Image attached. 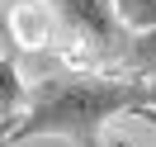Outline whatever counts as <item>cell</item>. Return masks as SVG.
I'll use <instances>...</instances> for the list:
<instances>
[{
  "label": "cell",
  "mask_w": 156,
  "mask_h": 147,
  "mask_svg": "<svg viewBox=\"0 0 156 147\" xmlns=\"http://www.w3.org/2000/svg\"><path fill=\"white\" fill-rule=\"evenodd\" d=\"M156 109V81L133 76H85V71H71V76H48L29 90V109L14 123L10 147L29 142V138H71L76 147H95L99 128L118 114H147Z\"/></svg>",
  "instance_id": "obj_1"
},
{
  "label": "cell",
  "mask_w": 156,
  "mask_h": 147,
  "mask_svg": "<svg viewBox=\"0 0 156 147\" xmlns=\"http://www.w3.org/2000/svg\"><path fill=\"white\" fill-rule=\"evenodd\" d=\"M48 10L57 14V24L66 33H76L99 57H118V52H128V43H133L128 24L118 19V10H114V0H48Z\"/></svg>",
  "instance_id": "obj_2"
},
{
  "label": "cell",
  "mask_w": 156,
  "mask_h": 147,
  "mask_svg": "<svg viewBox=\"0 0 156 147\" xmlns=\"http://www.w3.org/2000/svg\"><path fill=\"white\" fill-rule=\"evenodd\" d=\"M19 109H29V90H24V76L19 67H14L10 57H0V119H10V123H19Z\"/></svg>",
  "instance_id": "obj_3"
},
{
  "label": "cell",
  "mask_w": 156,
  "mask_h": 147,
  "mask_svg": "<svg viewBox=\"0 0 156 147\" xmlns=\"http://www.w3.org/2000/svg\"><path fill=\"white\" fill-rule=\"evenodd\" d=\"M123 62H128V71H133V76H147V81H156V29H142V33H133V43H128Z\"/></svg>",
  "instance_id": "obj_4"
},
{
  "label": "cell",
  "mask_w": 156,
  "mask_h": 147,
  "mask_svg": "<svg viewBox=\"0 0 156 147\" xmlns=\"http://www.w3.org/2000/svg\"><path fill=\"white\" fill-rule=\"evenodd\" d=\"M118 19L128 24V33H142V29H156V0H114Z\"/></svg>",
  "instance_id": "obj_5"
},
{
  "label": "cell",
  "mask_w": 156,
  "mask_h": 147,
  "mask_svg": "<svg viewBox=\"0 0 156 147\" xmlns=\"http://www.w3.org/2000/svg\"><path fill=\"white\" fill-rule=\"evenodd\" d=\"M10 133H14V123H10V119H0V147H10Z\"/></svg>",
  "instance_id": "obj_6"
},
{
  "label": "cell",
  "mask_w": 156,
  "mask_h": 147,
  "mask_svg": "<svg viewBox=\"0 0 156 147\" xmlns=\"http://www.w3.org/2000/svg\"><path fill=\"white\" fill-rule=\"evenodd\" d=\"M0 38H10V24H5V14H0Z\"/></svg>",
  "instance_id": "obj_7"
},
{
  "label": "cell",
  "mask_w": 156,
  "mask_h": 147,
  "mask_svg": "<svg viewBox=\"0 0 156 147\" xmlns=\"http://www.w3.org/2000/svg\"><path fill=\"white\" fill-rule=\"evenodd\" d=\"M137 119H151V123H156V109H147V114H137Z\"/></svg>",
  "instance_id": "obj_8"
}]
</instances>
